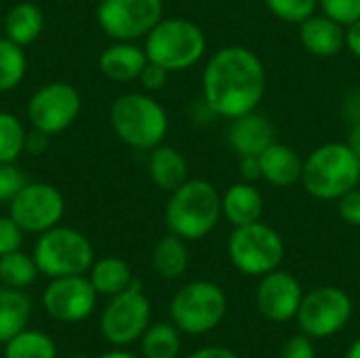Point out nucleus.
Segmentation results:
<instances>
[{"label":"nucleus","mask_w":360,"mask_h":358,"mask_svg":"<svg viewBox=\"0 0 360 358\" xmlns=\"http://www.w3.org/2000/svg\"><path fill=\"white\" fill-rule=\"evenodd\" d=\"M148 63L146 49L135 42L114 40L99 55V72L114 82H133L139 80Z\"/></svg>","instance_id":"18"},{"label":"nucleus","mask_w":360,"mask_h":358,"mask_svg":"<svg viewBox=\"0 0 360 358\" xmlns=\"http://www.w3.org/2000/svg\"><path fill=\"white\" fill-rule=\"evenodd\" d=\"M44 30V13L34 2H17L4 15V36L19 46L38 40Z\"/></svg>","instance_id":"22"},{"label":"nucleus","mask_w":360,"mask_h":358,"mask_svg":"<svg viewBox=\"0 0 360 358\" xmlns=\"http://www.w3.org/2000/svg\"><path fill=\"white\" fill-rule=\"evenodd\" d=\"M348 146H350V150L356 154L360 158V120H356L354 124H352V129H350V135H348V141H346Z\"/></svg>","instance_id":"42"},{"label":"nucleus","mask_w":360,"mask_h":358,"mask_svg":"<svg viewBox=\"0 0 360 358\" xmlns=\"http://www.w3.org/2000/svg\"><path fill=\"white\" fill-rule=\"evenodd\" d=\"M148 175H150V179L154 181L156 188L171 194L184 181L190 179V167H188L186 156L177 148L160 143V146L150 150Z\"/></svg>","instance_id":"20"},{"label":"nucleus","mask_w":360,"mask_h":358,"mask_svg":"<svg viewBox=\"0 0 360 358\" xmlns=\"http://www.w3.org/2000/svg\"><path fill=\"white\" fill-rule=\"evenodd\" d=\"M89 281L99 295L112 298V295L124 291L135 279H133L131 266L124 260H120L116 255H108V257L93 262V266L89 270Z\"/></svg>","instance_id":"24"},{"label":"nucleus","mask_w":360,"mask_h":358,"mask_svg":"<svg viewBox=\"0 0 360 358\" xmlns=\"http://www.w3.org/2000/svg\"><path fill=\"white\" fill-rule=\"evenodd\" d=\"M27 131L11 112H0V162H17L25 152Z\"/></svg>","instance_id":"30"},{"label":"nucleus","mask_w":360,"mask_h":358,"mask_svg":"<svg viewBox=\"0 0 360 358\" xmlns=\"http://www.w3.org/2000/svg\"><path fill=\"white\" fill-rule=\"evenodd\" d=\"M97 2H99V0H97Z\"/></svg>","instance_id":"45"},{"label":"nucleus","mask_w":360,"mask_h":358,"mask_svg":"<svg viewBox=\"0 0 360 358\" xmlns=\"http://www.w3.org/2000/svg\"><path fill=\"white\" fill-rule=\"evenodd\" d=\"M259 165H262V179H266L270 186L291 188L293 184L302 181L304 160L287 143L274 141L272 146H268L259 154Z\"/></svg>","instance_id":"19"},{"label":"nucleus","mask_w":360,"mask_h":358,"mask_svg":"<svg viewBox=\"0 0 360 358\" xmlns=\"http://www.w3.org/2000/svg\"><path fill=\"white\" fill-rule=\"evenodd\" d=\"M238 173L243 177V181H257L262 179V165H259V156H238Z\"/></svg>","instance_id":"38"},{"label":"nucleus","mask_w":360,"mask_h":358,"mask_svg":"<svg viewBox=\"0 0 360 358\" xmlns=\"http://www.w3.org/2000/svg\"><path fill=\"white\" fill-rule=\"evenodd\" d=\"M169 74H171L169 70H165L162 65L148 59V63H146V68H143V72L139 76V82L148 93H156V91H162L167 87Z\"/></svg>","instance_id":"36"},{"label":"nucleus","mask_w":360,"mask_h":358,"mask_svg":"<svg viewBox=\"0 0 360 358\" xmlns=\"http://www.w3.org/2000/svg\"><path fill=\"white\" fill-rule=\"evenodd\" d=\"M49 137L51 135H46V133H42L38 129H32L27 133V137H25V152L32 154V156H40L49 146Z\"/></svg>","instance_id":"39"},{"label":"nucleus","mask_w":360,"mask_h":358,"mask_svg":"<svg viewBox=\"0 0 360 358\" xmlns=\"http://www.w3.org/2000/svg\"><path fill=\"white\" fill-rule=\"evenodd\" d=\"M346 358H360V338L348 348V352H346Z\"/></svg>","instance_id":"44"},{"label":"nucleus","mask_w":360,"mask_h":358,"mask_svg":"<svg viewBox=\"0 0 360 358\" xmlns=\"http://www.w3.org/2000/svg\"><path fill=\"white\" fill-rule=\"evenodd\" d=\"M338 213L346 224L360 228V186L352 188L338 200Z\"/></svg>","instance_id":"35"},{"label":"nucleus","mask_w":360,"mask_h":358,"mask_svg":"<svg viewBox=\"0 0 360 358\" xmlns=\"http://www.w3.org/2000/svg\"><path fill=\"white\" fill-rule=\"evenodd\" d=\"M274 141L276 129L272 120L257 110L230 120L228 143L238 156H259Z\"/></svg>","instance_id":"16"},{"label":"nucleus","mask_w":360,"mask_h":358,"mask_svg":"<svg viewBox=\"0 0 360 358\" xmlns=\"http://www.w3.org/2000/svg\"><path fill=\"white\" fill-rule=\"evenodd\" d=\"M266 95V68L247 46L215 51L202 70V103L215 116L238 118L259 108Z\"/></svg>","instance_id":"1"},{"label":"nucleus","mask_w":360,"mask_h":358,"mask_svg":"<svg viewBox=\"0 0 360 358\" xmlns=\"http://www.w3.org/2000/svg\"><path fill=\"white\" fill-rule=\"evenodd\" d=\"M268 11L285 23H302L314 15L319 0H264Z\"/></svg>","instance_id":"31"},{"label":"nucleus","mask_w":360,"mask_h":358,"mask_svg":"<svg viewBox=\"0 0 360 358\" xmlns=\"http://www.w3.org/2000/svg\"><path fill=\"white\" fill-rule=\"evenodd\" d=\"M150 300L146 298L141 283L135 279L124 291L110 298L101 312L99 327L112 346H129L135 340H141L143 331L150 327Z\"/></svg>","instance_id":"9"},{"label":"nucleus","mask_w":360,"mask_h":358,"mask_svg":"<svg viewBox=\"0 0 360 358\" xmlns=\"http://www.w3.org/2000/svg\"><path fill=\"white\" fill-rule=\"evenodd\" d=\"M221 219V194L200 177L184 181L171 192L165 209V222L171 234L184 241L209 236Z\"/></svg>","instance_id":"2"},{"label":"nucleus","mask_w":360,"mask_h":358,"mask_svg":"<svg viewBox=\"0 0 360 358\" xmlns=\"http://www.w3.org/2000/svg\"><path fill=\"white\" fill-rule=\"evenodd\" d=\"M25 184V175L19 167H15V162H0V203L8 205Z\"/></svg>","instance_id":"33"},{"label":"nucleus","mask_w":360,"mask_h":358,"mask_svg":"<svg viewBox=\"0 0 360 358\" xmlns=\"http://www.w3.org/2000/svg\"><path fill=\"white\" fill-rule=\"evenodd\" d=\"M228 312L224 289L211 281H192L184 285L169 304L173 325L190 335L213 331Z\"/></svg>","instance_id":"7"},{"label":"nucleus","mask_w":360,"mask_h":358,"mask_svg":"<svg viewBox=\"0 0 360 358\" xmlns=\"http://www.w3.org/2000/svg\"><path fill=\"white\" fill-rule=\"evenodd\" d=\"M188 358H238V354H234L228 348L221 346H209V348H200L196 352H192Z\"/></svg>","instance_id":"41"},{"label":"nucleus","mask_w":360,"mask_h":358,"mask_svg":"<svg viewBox=\"0 0 360 358\" xmlns=\"http://www.w3.org/2000/svg\"><path fill=\"white\" fill-rule=\"evenodd\" d=\"M346 49L360 59V19L346 27Z\"/></svg>","instance_id":"40"},{"label":"nucleus","mask_w":360,"mask_h":358,"mask_svg":"<svg viewBox=\"0 0 360 358\" xmlns=\"http://www.w3.org/2000/svg\"><path fill=\"white\" fill-rule=\"evenodd\" d=\"M300 40L310 55L329 59L346 46V27L325 13L312 15L300 23Z\"/></svg>","instance_id":"17"},{"label":"nucleus","mask_w":360,"mask_h":358,"mask_svg":"<svg viewBox=\"0 0 360 358\" xmlns=\"http://www.w3.org/2000/svg\"><path fill=\"white\" fill-rule=\"evenodd\" d=\"M63 194L44 181H27L19 194L8 203V215L27 234H42L63 219Z\"/></svg>","instance_id":"13"},{"label":"nucleus","mask_w":360,"mask_h":358,"mask_svg":"<svg viewBox=\"0 0 360 358\" xmlns=\"http://www.w3.org/2000/svg\"><path fill=\"white\" fill-rule=\"evenodd\" d=\"M319 8L344 27L360 19V0H319Z\"/></svg>","instance_id":"32"},{"label":"nucleus","mask_w":360,"mask_h":358,"mask_svg":"<svg viewBox=\"0 0 360 358\" xmlns=\"http://www.w3.org/2000/svg\"><path fill=\"white\" fill-rule=\"evenodd\" d=\"M352 317V300L340 287H316L304 293L297 310L302 333L312 340H325L340 333Z\"/></svg>","instance_id":"11"},{"label":"nucleus","mask_w":360,"mask_h":358,"mask_svg":"<svg viewBox=\"0 0 360 358\" xmlns=\"http://www.w3.org/2000/svg\"><path fill=\"white\" fill-rule=\"evenodd\" d=\"M32 257L40 274L61 279L89 272L95 262V251L82 232L68 226H55L38 234Z\"/></svg>","instance_id":"6"},{"label":"nucleus","mask_w":360,"mask_h":358,"mask_svg":"<svg viewBox=\"0 0 360 358\" xmlns=\"http://www.w3.org/2000/svg\"><path fill=\"white\" fill-rule=\"evenodd\" d=\"M97 295L99 293L84 274L51 279L42 291V308L53 321L74 325L86 321L93 314Z\"/></svg>","instance_id":"14"},{"label":"nucleus","mask_w":360,"mask_h":358,"mask_svg":"<svg viewBox=\"0 0 360 358\" xmlns=\"http://www.w3.org/2000/svg\"><path fill=\"white\" fill-rule=\"evenodd\" d=\"M4 358H57V344L44 331L23 329L4 344Z\"/></svg>","instance_id":"26"},{"label":"nucleus","mask_w":360,"mask_h":358,"mask_svg":"<svg viewBox=\"0 0 360 358\" xmlns=\"http://www.w3.org/2000/svg\"><path fill=\"white\" fill-rule=\"evenodd\" d=\"M162 13V0H99L97 23L108 38L135 42L152 32Z\"/></svg>","instance_id":"10"},{"label":"nucleus","mask_w":360,"mask_h":358,"mask_svg":"<svg viewBox=\"0 0 360 358\" xmlns=\"http://www.w3.org/2000/svg\"><path fill=\"white\" fill-rule=\"evenodd\" d=\"M190 264V251L186 247V241L175 236V234H167L162 236L154 251H152V266L156 270V274L165 281H175L179 276L186 274Z\"/></svg>","instance_id":"25"},{"label":"nucleus","mask_w":360,"mask_h":358,"mask_svg":"<svg viewBox=\"0 0 360 358\" xmlns=\"http://www.w3.org/2000/svg\"><path fill=\"white\" fill-rule=\"evenodd\" d=\"M82 110V99L70 82L42 84L27 101V120L32 129L46 135H57L70 129Z\"/></svg>","instance_id":"12"},{"label":"nucleus","mask_w":360,"mask_h":358,"mask_svg":"<svg viewBox=\"0 0 360 358\" xmlns=\"http://www.w3.org/2000/svg\"><path fill=\"white\" fill-rule=\"evenodd\" d=\"M181 338L173 323H154L141 335L143 358H177Z\"/></svg>","instance_id":"27"},{"label":"nucleus","mask_w":360,"mask_h":358,"mask_svg":"<svg viewBox=\"0 0 360 358\" xmlns=\"http://www.w3.org/2000/svg\"><path fill=\"white\" fill-rule=\"evenodd\" d=\"M281 358H316L312 338H308L306 333H300V335L289 338L287 344L283 346Z\"/></svg>","instance_id":"37"},{"label":"nucleus","mask_w":360,"mask_h":358,"mask_svg":"<svg viewBox=\"0 0 360 358\" xmlns=\"http://www.w3.org/2000/svg\"><path fill=\"white\" fill-rule=\"evenodd\" d=\"M38 266L32 255L19 251L0 255V283L4 287L13 289H25L36 283L38 279Z\"/></svg>","instance_id":"28"},{"label":"nucleus","mask_w":360,"mask_h":358,"mask_svg":"<svg viewBox=\"0 0 360 358\" xmlns=\"http://www.w3.org/2000/svg\"><path fill=\"white\" fill-rule=\"evenodd\" d=\"M99 358H139V357H135L133 352H127V350H112V352L101 354Z\"/></svg>","instance_id":"43"},{"label":"nucleus","mask_w":360,"mask_h":358,"mask_svg":"<svg viewBox=\"0 0 360 358\" xmlns=\"http://www.w3.org/2000/svg\"><path fill=\"white\" fill-rule=\"evenodd\" d=\"M110 124L118 139L135 150L160 146L169 131L167 110L148 93H124L110 108Z\"/></svg>","instance_id":"4"},{"label":"nucleus","mask_w":360,"mask_h":358,"mask_svg":"<svg viewBox=\"0 0 360 358\" xmlns=\"http://www.w3.org/2000/svg\"><path fill=\"white\" fill-rule=\"evenodd\" d=\"M232 266L247 276H264L276 270L285 257L283 236L268 224L236 226L228 241Z\"/></svg>","instance_id":"8"},{"label":"nucleus","mask_w":360,"mask_h":358,"mask_svg":"<svg viewBox=\"0 0 360 358\" xmlns=\"http://www.w3.org/2000/svg\"><path fill=\"white\" fill-rule=\"evenodd\" d=\"M143 40L148 59L169 72L190 70L207 53L205 32L186 17H162Z\"/></svg>","instance_id":"5"},{"label":"nucleus","mask_w":360,"mask_h":358,"mask_svg":"<svg viewBox=\"0 0 360 358\" xmlns=\"http://www.w3.org/2000/svg\"><path fill=\"white\" fill-rule=\"evenodd\" d=\"M27 70V57L23 46L8 40L6 36L0 38V93H8L21 84Z\"/></svg>","instance_id":"29"},{"label":"nucleus","mask_w":360,"mask_h":358,"mask_svg":"<svg viewBox=\"0 0 360 358\" xmlns=\"http://www.w3.org/2000/svg\"><path fill=\"white\" fill-rule=\"evenodd\" d=\"M23 230L11 215H0V255L19 251L23 245Z\"/></svg>","instance_id":"34"},{"label":"nucleus","mask_w":360,"mask_h":358,"mask_svg":"<svg viewBox=\"0 0 360 358\" xmlns=\"http://www.w3.org/2000/svg\"><path fill=\"white\" fill-rule=\"evenodd\" d=\"M32 317V302L23 289L0 287V344L27 329Z\"/></svg>","instance_id":"23"},{"label":"nucleus","mask_w":360,"mask_h":358,"mask_svg":"<svg viewBox=\"0 0 360 358\" xmlns=\"http://www.w3.org/2000/svg\"><path fill=\"white\" fill-rule=\"evenodd\" d=\"M302 300L304 291L300 281L291 272L278 268L264 274L255 291L257 310L272 323H287L295 319Z\"/></svg>","instance_id":"15"},{"label":"nucleus","mask_w":360,"mask_h":358,"mask_svg":"<svg viewBox=\"0 0 360 358\" xmlns=\"http://www.w3.org/2000/svg\"><path fill=\"white\" fill-rule=\"evenodd\" d=\"M264 213V196L251 181H236L221 194V215L236 228L255 224Z\"/></svg>","instance_id":"21"},{"label":"nucleus","mask_w":360,"mask_h":358,"mask_svg":"<svg viewBox=\"0 0 360 358\" xmlns=\"http://www.w3.org/2000/svg\"><path fill=\"white\" fill-rule=\"evenodd\" d=\"M300 184L312 198L338 203L360 184V158L348 143H323L304 160Z\"/></svg>","instance_id":"3"},{"label":"nucleus","mask_w":360,"mask_h":358,"mask_svg":"<svg viewBox=\"0 0 360 358\" xmlns=\"http://www.w3.org/2000/svg\"><path fill=\"white\" fill-rule=\"evenodd\" d=\"M359 186H360V184H359Z\"/></svg>","instance_id":"46"}]
</instances>
